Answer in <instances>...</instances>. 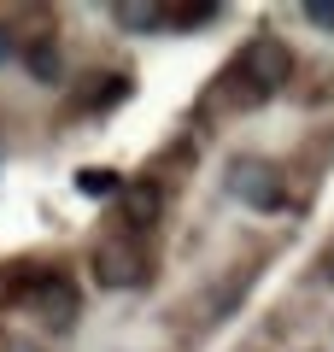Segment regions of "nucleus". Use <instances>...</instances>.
<instances>
[{
  "label": "nucleus",
  "mask_w": 334,
  "mask_h": 352,
  "mask_svg": "<svg viewBox=\"0 0 334 352\" xmlns=\"http://www.w3.org/2000/svg\"><path fill=\"white\" fill-rule=\"evenodd\" d=\"M118 24H129V30H159L164 12H159V6H118Z\"/></svg>",
  "instance_id": "nucleus-8"
},
{
  "label": "nucleus",
  "mask_w": 334,
  "mask_h": 352,
  "mask_svg": "<svg viewBox=\"0 0 334 352\" xmlns=\"http://www.w3.org/2000/svg\"><path fill=\"white\" fill-rule=\"evenodd\" d=\"M24 65H30V76H36V82H65V59H59V47H53V36H36L24 47Z\"/></svg>",
  "instance_id": "nucleus-4"
},
{
  "label": "nucleus",
  "mask_w": 334,
  "mask_h": 352,
  "mask_svg": "<svg viewBox=\"0 0 334 352\" xmlns=\"http://www.w3.org/2000/svg\"><path fill=\"white\" fill-rule=\"evenodd\" d=\"M305 18H311L317 30H334V6H329V0H311V6H305Z\"/></svg>",
  "instance_id": "nucleus-9"
},
{
  "label": "nucleus",
  "mask_w": 334,
  "mask_h": 352,
  "mask_svg": "<svg viewBox=\"0 0 334 352\" xmlns=\"http://www.w3.org/2000/svg\"><path fill=\"white\" fill-rule=\"evenodd\" d=\"M322 276L334 282V241H329V247H322Z\"/></svg>",
  "instance_id": "nucleus-10"
},
{
  "label": "nucleus",
  "mask_w": 334,
  "mask_h": 352,
  "mask_svg": "<svg viewBox=\"0 0 334 352\" xmlns=\"http://www.w3.org/2000/svg\"><path fill=\"white\" fill-rule=\"evenodd\" d=\"M229 188H235L241 200L252 206V212H282V206H287L282 176H276L264 159H235V170H229Z\"/></svg>",
  "instance_id": "nucleus-2"
},
{
  "label": "nucleus",
  "mask_w": 334,
  "mask_h": 352,
  "mask_svg": "<svg viewBox=\"0 0 334 352\" xmlns=\"http://www.w3.org/2000/svg\"><path fill=\"white\" fill-rule=\"evenodd\" d=\"M124 217L129 223H153V217H159V188H153V182H129L124 188Z\"/></svg>",
  "instance_id": "nucleus-6"
},
{
  "label": "nucleus",
  "mask_w": 334,
  "mask_h": 352,
  "mask_svg": "<svg viewBox=\"0 0 334 352\" xmlns=\"http://www.w3.org/2000/svg\"><path fill=\"white\" fill-rule=\"evenodd\" d=\"M241 76L252 82V94H276V88L293 76V53L282 36H252L241 47Z\"/></svg>",
  "instance_id": "nucleus-1"
},
{
  "label": "nucleus",
  "mask_w": 334,
  "mask_h": 352,
  "mask_svg": "<svg viewBox=\"0 0 334 352\" xmlns=\"http://www.w3.org/2000/svg\"><path fill=\"white\" fill-rule=\"evenodd\" d=\"M41 311H47V323H59V329H71L76 323V288L71 282H41Z\"/></svg>",
  "instance_id": "nucleus-5"
},
{
  "label": "nucleus",
  "mask_w": 334,
  "mask_h": 352,
  "mask_svg": "<svg viewBox=\"0 0 334 352\" xmlns=\"http://www.w3.org/2000/svg\"><path fill=\"white\" fill-rule=\"evenodd\" d=\"M76 188H82L88 200H106V194H124V182H118L111 170H82V176H76Z\"/></svg>",
  "instance_id": "nucleus-7"
},
{
  "label": "nucleus",
  "mask_w": 334,
  "mask_h": 352,
  "mask_svg": "<svg viewBox=\"0 0 334 352\" xmlns=\"http://www.w3.org/2000/svg\"><path fill=\"white\" fill-rule=\"evenodd\" d=\"M94 276H100V288H135V282H147V252L135 241H100Z\"/></svg>",
  "instance_id": "nucleus-3"
}]
</instances>
